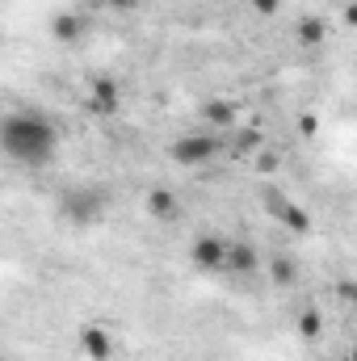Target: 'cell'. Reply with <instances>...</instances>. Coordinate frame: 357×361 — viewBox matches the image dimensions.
I'll return each mask as SVG.
<instances>
[{
  "mask_svg": "<svg viewBox=\"0 0 357 361\" xmlns=\"http://www.w3.org/2000/svg\"><path fill=\"white\" fill-rule=\"evenodd\" d=\"M261 269V257H257V248L253 244H227V273H236V277H248V273Z\"/></svg>",
  "mask_w": 357,
  "mask_h": 361,
  "instance_id": "9",
  "label": "cell"
},
{
  "mask_svg": "<svg viewBox=\"0 0 357 361\" xmlns=\"http://www.w3.org/2000/svg\"><path fill=\"white\" fill-rule=\"evenodd\" d=\"M189 261H193V269H202V273L227 269V240H219V235H198L193 248H189Z\"/></svg>",
  "mask_w": 357,
  "mask_h": 361,
  "instance_id": "5",
  "label": "cell"
},
{
  "mask_svg": "<svg viewBox=\"0 0 357 361\" xmlns=\"http://www.w3.org/2000/svg\"><path fill=\"white\" fill-rule=\"evenodd\" d=\"M118 105H122V92H118V80H109V76H97L89 89V109L97 118H114L118 114Z\"/></svg>",
  "mask_w": 357,
  "mask_h": 361,
  "instance_id": "6",
  "label": "cell"
},
{
  "mask_svg": "<svg viewBox=\"0 0 357 361\" xmlns=\"http://www.w3.org/2000/svg\"><path fill=\"white\" fill-rule=\"evenodd\" d=\"M80 353L89 361H109L114 357V336L101 324H85L80 328Z\"/></svg>",
  "mask_w": 357,
  "mask_h": 361,
  "instance_id": "7",
  "label": "cell"
},
{
  "mask_svg": "<svg viewBox=\"0 0 357 361\" xmlns=\"http://www.w3.org/2000/svg\"><path fill=\"white\" fill-rule=\"evenodd\" d=\"M169 156L181 169H202V164H210L219 156V139H210V135H181L177 143H169Z\"/></svg>",
  "mask_w": 357,
  "mask_h": 361,
  "instance_id": "3",
  "label": "cell"
},
{
  "mask_svg": "<svg viewBox=\"0 0 357 361\" xmlns=\"http://www.w3.org/2000/svg\"><path fill=\"white\" fill-rule=\"evenodd\" d=\"M320 332H324V315H320L315 307H307V311L298 315V336H303V341H315Z\"/></svg>",
  "mask_w": 357,
  "mask_h": 361,
  "instance_id": "14",
  "label": "cell"
},
{
  "mask_svg": "<svg viewBox=\"0 0 357 361\" xmlns=\"http://www.w3.org/2000/svg\"><path fill=\"white\" fill-rule=\"evenodd\" d=\"M269 281L282 286V290L294 286V281H298V265H294L290 257H273V261H269Z\"/></svg>",
  "mask_w": 357,
  "mask_h": 361,
  "instance_id": "13",
  "label": "cell"
},
{
  "mask_svg": "<svg viewBox=\"0 0 357 361\" xmlns=\"http://www.w3.org/2000/svg\"><path fill=\"white\" fill-rule=\"evenodd\" d=\"M0 143H4L8 160H17L25 169H42L59 152V130L42 114H8L0 126Z\"/></svg>",
  "mask_w": 357,
  "mask_h": 361,
  "instance_id": "1",
  "label": "cell"
},
{
  "mask_svg": "<svg viewBox=\"0 0 357 361\" xmlns=\"http://www.w3.org/2000/svg\"><path fill=\"white\" fill-rule=\"evenodd\" d=\"M294 38H298L303 47H324V38H328L324 17H303V21L294 25Z\"/></svg>",
  "mask_w": 357,
  "mask_h": 361,
  "instance_id": "11",
  "label": "cell"
},
{
  "mask_svg": "<svg viewBox=\"0 0 357 361\" xmlns=\"http://www.w3.org/2000/svg\"><path fill=\"white\" fill-rule=\"evenodd\" d=\"M345 21H349V25H357V0H353V4H345Z\"/></svg>",
  "mask_w": 357,
  "mask_h": 361,
  "instance_id": "19",
  "label": "cell"
},
{
  "mask_svg": "<svg viewBox=\"0 0 357 361\" xmlns=\"http://www.w3.org/2000/svg\"><path fill=\"white\" fill-rule=\"evenodd\" d=\"M114 13H131V8H139V0H105Z\"/></svg>",
  "mask_w": 357,
  "mask_h": 361,
  "instance_id": "18",
  "label": "cell"
},
{
  "mask_svg": "<svg viewBox=\"0 0 357 361\" xmlns=\"http://www.w3.org/2000/svg\"><path fill=\"white\" fill-rule=\"evenodd\" d=\"M147 214H152L156 223H177L181 219V197L173 189H152V193H147Z\"/></svg>",
  "mask_w": 357,
  "mask_h": 361,
  "instance_id": "8",
  "label": "cell"
},
{
  "mask_svg": "<svg viewBox=\"0 0 357 361\" xmlns=\"http://www.w3.org/2000/svg\"><path fill=\"white\" fill-rule=\"evenodd\" d=\"M236 114H240V109H236V101H223V97L202 105V118H206L210 126H236Z\"/></svg>",
  "mask_w": 357,
  "mask_h": 361,
  "instance_id": "12",
  "label": "cell"
},
{
  "mask_svg": "<svg viewBox=\"0 0 357 361\" xmlns=\"http://www.w3.org/2000/svg\"><path fill=\"white\" fill-rule=\"evenodd\" d=\"M248 4H253V8H257V13H261V17H273V13H277V4H282V0H248Z\"/></svg>",
  "mask_w": 357,
  "mask_h": 361,
  "instance_id": "17",
  "label": "cell"
},
{
  "mask_svg": "<svg viewBox=\"0 0 357 361\" xmlns=\"http://www.w3.org/2000/svg\"><path fill=\"white\" fill-rule=\"evenodd\" d=\"M261 197H265L269 214H273V219H277L282 227H290V231H298V235H307V231H311V214H307V210H303L298 202H290V197H282L277 189H265Z\"/></svg>",
  "mask_w": 357,
  "mask_h": 361,
  "instance_id": "4",
  "label": "cell"
},
{
  "mask_svg": "<svg viewBox=\"0 0 357 361\" xmlns=\"http://www.w3.org/2000/svg\"><path fill=\"white\" fill-rule=\"evenodd\" d=\"M105 206H109V197H105L101 189H68L63 202H59V210H63L72 223H80V227L105 219Z\"/></svg>",
  "mask_w": 357,
  "mask_h": 361,
  "instance_id": "2",
  "label": "cell"
},
{
  "mask_svg": "<svg viewBox=\"0 0 357 361\" xmlns=\"http://www.w3.org/2000/svg\"><path fill=\"white\" fill-rule=\"evenodd\" d=\"M51 34H55L59 42L76 47V42L85 38V17H80V13H55V17H51Z\"/></svg>",
  "mask_w": 357,
  "mask_h": 361,
  "instance_id": "10",
  "label": "cell"
},
{
  "mask_svg": "<svg viewBox=\"0 0 357 361\" xmlns=\"http://www.w3.org/2000/svg\"><path fill=\"white\" fill-rule=\"evenodd\" d=\"M257 147H261V130H253V126L248 130H236V139H231V152L236 156H253Z\"/></svg>",
  "mask_w": 357,
  "mask_h": 361,
  "instance_id": "15",
  "label": "cell"
},
{
  "mask_svg": "<svg viewBox=\"0 0 357 361\" xmlns=\"http://www.w3.org/2000/svg\"><path fill=\"white\" fill-rule=\"evenodd\" d=\"M257 169L261 173H273L277 169V152H257Z\"/></svg>",
  "mask_w": 357,
  "mask_h": 361,
  "instance_id": "16",
  "label": "cell"
}]
</instances>
